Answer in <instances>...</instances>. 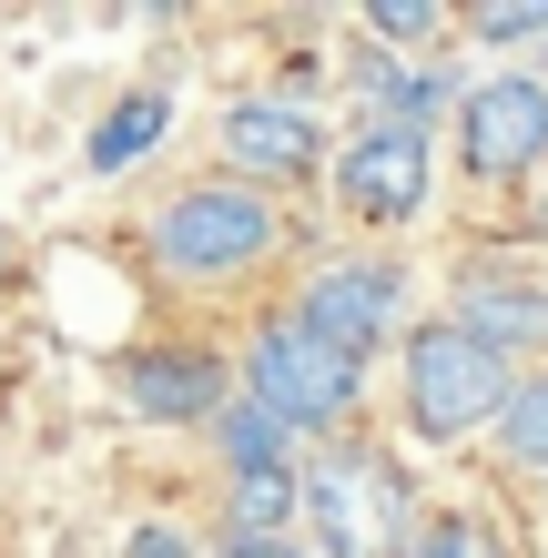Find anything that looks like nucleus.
<instances>
[{
    "label": "nucleus",
    "instance_id": "f257e3e1",
    "mask_svg": "<svg viewBox=\"0 0 548 558\" xmlns=\"http://www.w3.org/2000/svg\"><path fill=\"white\" fill-rule=\"evenodd\" d=\"M284 244V214L254 183H193L153 214V265L173 284H234Z\"/></svg>",
    "mask_w": 548,
    "mask_h": 558
},
{
    "label": "nucleus",
    "instance_id": "ddd939ff",
    "mask_svg": "<svg viewBox=\"0 0 548 558\" xmlns=\"http://www.w3.org/2000/svg\"><path fill=\"white\" fill-rule=\"evenodd\" d=\"M284 518H295V468H244V477H223V529H234V548H265Z\"/></svg>",
    "mask_w": 548,
    "mask_h": 558
},
{
    "label": "nucleus",
    "instance_id": "dca6fc26",
    "mask_svg": "<svg viewBox=\"0 0 548 558\" xmlns=\"http://www.w3.org/2000/svg\"><path fill=\"white\" fill-rule=\"evenodd\" d=\"M397 558H498V538L477 529V518H427V529H406Z\"/></svg>",
    "mask_w": 548,
    "mask_h": 558
},
{
    "label": "nucleus",
    "instance_id": "6e6552de",
    "mask_svg": "<svg viewBox=\"0 0 548 558\" xmlns=\"http://www.w3.org/2000/svg\"><path fill=\"white\" fill-rule=\"evenodd\" d=\"M223 162H234V183H305L315 162H326V122L305 102H284V92H254V102L223 112Z\"/></svg>",
    "mask_w": 548,
    "mask_h": 558
},
{
    "label": "nucleus",
    "instance_id": "4468645a",
    "mask_svg": "<svg viewBox=\"0 0 548 558\" xmlns=\"http://www.w3.org/2000/svg\"><path fill=\"white\" fill-rule=\"evenodd\" d=\"M204 426H214V447H223V468H234V477L244 468H284V426L254 407V397H223Z\"/></svg>",
    "mask_w": 548,
    "mask_h": 558
},
{
    "label": "nucleus",
    "instance_id": "7ed1b4c3",
    "mask_svg": "<svg viewBox=\"0 0 548 558\" xmlns=\"http://www.w3.org/2000/svg\"><path fill=\"white\" fill-rule=\"evenodd\" d=\"M508 355H488L467 336V325H416L406 336V426L416 437H437V447H458V437H477V426H498V407H508Z\"/></svg>",
    "mask_w": 548,
    "mask_h": 558
},
{
    "label": "nucleus",
    "instance_id": "423d86ee",
    "mask_svg": "<svg viewBox=\"0 0 548 558\" xmlns=\"http://www.w3.org/2000/svg\"><path fill=\"white\" fill-rule=\"evenodd\" d=\"M295 325H315L336 355H356V366H366V345L406 336V275L386 265V254H345V265H326V275L305 284Z\"/></svg>",
    "mask_w": 548,
    "mask_h": 558
},
{
    "label": "nucleus",
    "instance_id": "6ab92c4d",
    "mask_svg": "<svg viewBox=\"0 0 548 558\" xmlns=\"http://www.w3.org/2000/svg\"><path fill=\"white\" fill-rule=\"evenodd\" d=\"M122 558H193V548H183V529H163V518H153V529L122 538Z\"/></svg>",
    "mask_w": 548,
    "mask_h": 558
},
{
    "label": "nucleus",
    "instance_id": "39448f33",
    "mask_svg": "<svg viewBox=\"0 0 548 558\" xmlns=\"http://www.w3.org/2000/svg\"><path fill=\"white\" fill-rule=\"evenodd\" d=\"M458 162L477 183H519L548 162V82L528 72H498V82H477L467 102H458Z\"/></svg>",
    "mask_w": 548,
    "mask_h": 558
},
{
    "label": "nucleus",
    "instance_id": "9d476101",
    "mask_svg": "<svg viewBox=\"0 0 548 558\" xmlns=\"http://www.w3.org/2000/svg\"><path fill=\"white\" fill-rule=\"evenodd\" d=\"M447 325H467L488 355H519V345H548V294L538 284H467V305Z\"/></svg>",
    "mask_w": 548,
    "mask_h": 558
},
{
    "label": "nucleus",
    "instance_id": "2eb2a0df",
    "mask_svg": "<svg viewBox=\"0 0 548 558\" xmlns=\"http://www.w3.org/2000/svg\"><path fill=\"white\" fill-rule=\"evenodd\" d=\"M498 447L519 457V468H548V376H519L498 407Z\"/></svg>",
    "mask_w": 548,
    "mask_h": 558
},
{
    "label": "nucleus",
    "instance_id": "412c9836",
    "mask_svg": "<svg viewBox=\"0 0 548 558\" xmlns=\"http://www.w3.org/2000/svg\"><path fill=\"white\" fill-rule=\"evenodd\" d=\"M0 284H11V223H0Z\"/></svg>",
    "mask_w": 548,
    "mask_h": 558
},
{
    "label": "nucleus",
    "instance_id": "a211bd4d",
    "mask_svg": "<svg viewBox=\"0 0 548 558\" xmlns=\"http://www.w3.org/2000/svg\"><path fill=\"white\" fill-rule=\"evenodd\" d=\"M477 41H548V11L538 0H498V11H467Z\"/></svg>",
    "mask_w": 548,
    "mask_h": 558
},
{
    "label": "nucleus",
    "instance_id": "f8f14e48",
    "mask_svg": "<svg viewBox=\"0 0 548 558\" xmlns=\"http://www.w3.org/2000/svg\"><path fill=\"white\" fill-rule=\"evenodd\" d=\"M163 122H173V102H163V92H122V102L102 112V133H92V173H133V162L153 153V143H163Z\"/></svg>",
    "mask_w": 548,
    "mask_h": 558
},
{
    "label": "nucleus",
    "instance_id": "20e7f679",
    "mask_svg": "<svg viewBox=\"0 0 548 558\" xmlns=\"http://www.w3.org/2000/svg\"><path fill=\"white\" fill-rule=\"evenodd\" d=\"M295 508L326 529V558H397L416 529V498H406V468L376 447H336L315 477H295Z\"/></svg>",
    "mask_w": 548,
    "mask_h": 558
},
{
    "label": "nucleus",
    "instance_id": "0eeeda50",
    "mask_svg": "<svg viewBox=\"0 0 548 558\" xmlns=\"http://www.w3.org/2000/svg\"><path fill=\"white\" fill-rule=\"evenodd\" d=\"M336 204L356 223H416L427 214V133H397V122H356L336 153Z\"/></svg>",
    "mask_w": 548,
    "mask_h": 558
},
{
    "label": "nucleus",
    "instance_id": "9b49d317",
    "mask_svg": "<svg viewBox=\"0 0 548 558\" xmlns=\"http://www.w3.org/2000/svg\"><path fill=\"white\" fill-rule=\"evenodd\" d=\"M356 92H366V122L427 133V112H437L447 72H437V61H386V51H366V61H356Z\"/></svg>",
    "mask_w": 548,
    "mask_h": 558
},
{
    "label": "nucleus",
    "instance_id": "aec40b11",
    "mask_svg": "<svg viewBox=\"0 0 548 558\" xmlns=\"http://www.w3.org/2000/svg\"><path fill=\"white\" fill-rule=\"evenodd\" d=\"M214 558H305V548H284V538H265V548H214Z\"/></svg>",
    "mask_w": 548,
    "mask_h": 558
},
{
    "label": "nucleus",
    "instance_id": "f3484780",
    "mask_svg": "<svg viewBox=\"0 0 548 558\" xmlns=\"http://www.w3.org/2000/svg\"><path fill=\"white\" fill-rule=\"evenodd\" d=\"M366 31H376V41H437L447 11H437V0H366Z\"/></svg>",
    "mask_w": 548,
    "mask_h": 558
},
{
    "label": "nucleus",
    "instance_id": "1a4fd4ad",
    "mask_svg": "<svg viewBox=\"0 0 548 558\" xmlns=\"http://www.w3.org/2000/svg\"><path fill=\"white\" fill-rule=\"evenodd\" d=\"M223 397H234V376H223L214 345H143L133 366H122V407L163 416V426H204Z\"/></svg>",
    "mask_w": 548,
    "mask_h": 558
},
{
    "label": "nucleus",
    "instance_id": "f03ea898",
    "mask_svg": "<svg viewBox=\"0 0 548 558\" xmlns=\"http://www.w3.org/2000/svg\"><path fill=\"white\" fill-rule=\"evenodd\" d=\"M244 397L265 407L284 437H295V426H315V437H326V426H345V416H356L366 366H356V355H336L326 336H315V325L275 315L265 336L244 345Z\"/></svg>",
    "mask_w": 548,
    "mask_h": 558
}]
</instances>
